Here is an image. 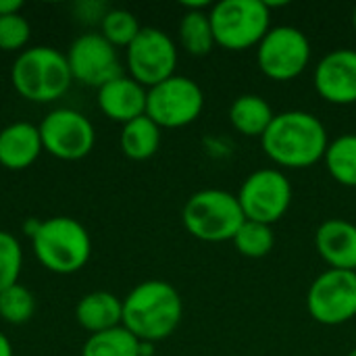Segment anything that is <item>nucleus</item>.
Listing matches in <instances>:
<instances>
[{"label":"nucleus","instance_id":"nucleus-25","mask_svg":"<svg viewBox=\"0 0 356 356\" xmlns=\"http://www.w3.org/2000/svg\"><path fill=\"white\" fill-rule=\"evenodd\" d=\"M140 29L142 25L138 23V17L125 8H108L100 23V33L115 48H127L138 38Z\"/></svg>","mask_w":356,"mask_h":356},{"label":"nucleus","instance_id":"nucleus-31","mask_svg":"<svg viewBox=\"0 0 356 356\" xmlns=\"http://www.w3.org/2000/svg\"><path fill=\"white\" fill-rule=\"evenodd\" d=\"M152 355H154V344H150V342H140V356Z\"/></svg>","mask_w":356,"mask_h":356},{"label":"nucleus","instance_id":"nucleus-9","mask_svg":"<svg viewBox=\"0 0 356 356\" xmlns=\"http://www.w3.org/2000/svg\"><path fill=\"white\" fill-rule=\"evenodd\" d=\"M238 202L248 221L275 225L292 207V184L277 167L252 171L238 190Z\"/></svg>","mask_w":356,"mask_h":356},{"label":"nucleus","instance_id":"nucleus-12","mask_svg":"<svg viewBox=\"0 0 356 356\" xmlns=\"http://www.w3.org/2000/svg\"><path fill=\"white\" fill-rule=\"evenodd\" d=\"M38 127L44 150L63 161H79L96 144L92 121L75 108H54Z\"/></svg>","mask_w":356,"mask_h":356},{"label":"nucleus","instance_id":"nucleus-13","mask_svg":"<svg viewBox=\"0 0 356 356\" xmlns=\"http://www.w3.org/2000/svg\"><path fill=\"white\" fill-rule=\"evenodd\" d=\"M65 56L73 79L92 88H102L111 79L123 75L117 48L104 40L102 33H81L71 42Z\"/></svg>","mask_w":356,"mask_h":356},{"label":"nucleus","instance_id":"nucleus-23","mask_svg":"<svg viewBox=\"0 0 356 356\" xmlns=\"http://www.w3.org/2000/svg\"><path fill=\"white\" fill-rule=\"evenodd\" d=\"M81 356H140V340L119 325L100 334H92L83 344Z\"/></svg>","mask_w":356,"mask_h":356},{"label":"nucleus","instance_id":"nucleus-2","mask_svg":"<svg viewBox=\"0 0 356 356\" xmlns=\"http://www.w3.org/2000/svg\"><path fill=\"white\" fill-rule=\"evenodd\" d=\"M184 302L179 292L163 280L138 284L123 298L121 325L140 342L156 344L167 340L181 323Z\"/></svg>","mask_w":356,"mask_h":356},{"label":"nucleus","instance_id":"nucleus-18","mask_svg":"<svg viewBox=\"0 0 356 356\" xmlns=\"http://www.w3.org/2000/svg\"><path fill=\"white\" fill-rule=\"evenodd\" d=\"M77 323L90 334L119 327L123 321V300L111 292H90L75 307Z\"/></svg>","mask_w":356,"mask_h":356},{"label":"nucleus","instance_id":"nucleus-30","mask_svg":"<svg viewBox=\"0 0 356 356\" xmlns=\"http://www.w3.org/2000/svg\"><path fill=\"white\" fill-rule=\"evenodd\" d=\"M0 356H15L13 355V346H10V340L0 334Z\"/></svg>","mask_w":356,"mask_h":356},{"label":"nucleus","instance_id":"nucleus-11","mask_svg":"<svg viewBox=\"0 0 356 356\" xmlns=\"http://www.w3.org/2000/svg\"><path fill=\"white\" fill-rule=\"evenodd\" d=\"M125 52L129 77H134L146 90L175 75L177 44L159 27H142Z\"/></svg>","mask_w":356,"mask_h":356},{"label":"nucleus","instance_id":"nucleus-16","mask_svg":"<svg viewBox=\"0 0 356 356\" xmlns=\"http://www.w3.org/2000/svg\"><path fill=\"white\" fill-rule=\"evenodd\" d=\"M148 90L129 75H119L98 88V106L100 111L117 123H129L146 115Z\"/></svg>","mask_w":356,"mask_h":356},{"label":"nucleus","instance_id":"nucleus-1","mask_svg":"<svg viewBox=\"0 0 356 356\" xmlns=\"http://www.w3.org/2000/svg\"><path fill=\"white\" fill-rule=\"evenodd\" d=\"M261 146L267 159L282 169H309L323 161L330 134L317 115L294 108L275 113Z\"/></svg>","mask_w":356,"mask_h":356},{"label":"nucleus","instance_id":"nucleus-24","mask_svg":"<svg viewBox=\"0 0 356 356\" xmlns=\"http://www.w3.org/2000/svg\"><path fill=\"white\" fill-rule=\"evenodd\" d=\"M232 244L246 259H263L275 246L273 225H265V223H257V221L246 219L242 223V227L238 229V234L234 236Z\"/></svg>","mask_w":356,"mask_h":356},{"label":"nucleus","instance_id":"nucleus-8","mask_svg":"<svg viewBox=\"0 0 356 356\" xmlns=\"http://www.w3.org/2000/svg\"><path fill=\"white\" fill-rule=\"evenodd\" d=\"M204 111L202 88L186 75H173L148 88L146 117L161 129H179L194 123Z\"/></svg>","mask_w":356,"mask_h":356},{"label":"nucleus","instance_id":"nucleus-21","mask_svg":"<svg viewBox=\"0 0 356 356\" xmlns=\"http://www.w3.org/2000/svg\"><path fill=\"white\" fill-rule=\"evenodd\" d=\"M323 163L336 184L356 188V134H342L330 140Z\"/></svg>","mask_w":356,"mask_h":356},{"label":"nucleus","instance_id":"nucleus-10","mask_svg":"<svg viewBox=\"0 0 356 356\" xmlns=\"http://www.w3.org/2000/svg\"><path fill=\"white\" fill-rule=\"evenodd\" d=\"M309 315L327 327L344 325L356 317V271L325 269L307 290Z\"/></svg>","mask_w":356,"mask_h":356},{"label":"nucleus","instance_id":"nucleus-19","mask_svg":"<svg viewBox=\"0 0 356 356\" xmlns=\"http://www.w3.org/2000/svg\"><path fill=\"white\" fill-rule=\"evenodd\" d=\"M229 123L232 127L246 136V138H263V134L269 129L275 111L269 104L267 98L259 96V94H242L238 98H234L232 106H229Z\"/></svg>","mask_w":356,"mask_h":356},{"label":"nucleus","instance_id":"nucleus-6","mask_svg":"<svg viewBox=\"0 0 356 356\" xmlns=\"http://www.w3.org/2000/svg\"><path fill=\"white\" fill-rule=\"evenodd\" d=\"M215 44L229 52L257 48L271 25V6L263 0H221L209 10Z\"/></svg>","mask_w":356,"mask_h":356},{"label":"nucleus","instance_id":"nucleus-33","mask_svg":"<svg viewBox=\"0 0 356 356\" xmlns=\"http://www.w3.org/2000/svg\"><path fill=\"white\" fill-rule=\"evenodd\" d=\"M346 356H356V346H355V348H353V350H350V353H348V355H346Z\"/></svg>","mask_w":356,"mask_h":356},{"label":"nucleus","instance_id":"nucleus-7","mask_svg":"<svg viewBox=\"0 0 356 356\" xmlns=\"http://www.w3.org/2000/svg\"><path fill=\"white\" fill-rule=\"evenodd\" d=\"M311 40L294 25H273L257 46V65L273 81L300 77L311 63Z\"/></svg>","mask_w":356,"mask_h":356},{"label":"nucleus","instance_id":"nucleus-15","mask_svg":"<svg viewBox=\"0 0 356 356\" xmlns=\"http://www.w3.org/2000/svg\"><path fill=\"white\" fill-rule=\"evenodd\" d=\"M315 250L327 269L356 271V223L332 217L315 229Z\"/></svg>","mask_w":356,"mask_h":356},{"label":"nucleus","instance_id":"nucleus-17","mask_svg":"<svg viewBox=\"0 0 356 356\" xmlns=\"http://www.w3.org/2000/svg\"><path fill=\"white\" fill-rule=\"evenodd\" d=\"M42 150L40 127L29 121H15L0 131V165L10 171L31 167Z\"/></svg>","mask_w":356,"mask_h":356},{"label":"nucleus","instance_id":"nucleus-32","mask_svg":"<svg viewBox=\"0 0 356 356\" xmlns=\"http://www.w3.org/2000/svg\"><path fill=\"white\" fill-rule=\"evenodd\" d=\"M353 27H355V31H356V6H355V10H353Z\"/></svg>","mask_w":356,"mask_h":356},{"label":"nucleus","instance_id":"nucleus-28","mask_svg":"<svg viewBox=\"0 0 356 356\" xmlns=\"http://www.w3.org/2000/svg\"><path fill=\"white\" fill-rule=\"evenodd\" d=\"M31 35V25L21 13L0 17V50L15 52L27 46Z\"/></svg>","mask_w":356,"mask_h":356},{"label":"nucleus","instance_id":"nucleus-22","mask_svg":"<svg viewBox=\"0 0 356 356\" xmlns=\"http://www.w3.org/2000/svg\"><path fill=\"white\" fill-rule=\"evenodd\" d=\"M209 10H186L179 21V44L192 56H207L217 46Z\"/></svg>","mask_w":356,"mask_h":356},{"label":"nucleus","instance_id":"nucleus-4","mask_svg":"<svg viewBox=\"0 0 356 356\" xmlns=\"http://www.w3.org/2000/svg\"><path fill=\"white\" fill-rule=\"evenodd\" d=\"M10 81L25 100L44 104L65 96L73 75L60 50L52 46H31L15 58Z\"/></svg>","mask_w":356,"mask_h":356},{"label":"nucleus","instance_id":"nucleus-3","mask_svg":"<svg viewBox=\"0 0 356 356\" xmlns=\"http://www.w3.org/2000/svg\"><path fill=\"white\" fill-rule=\"evenodd\" d=\"M29 240L40 265L58 275L77 273L92 254L90 234L73 217H50L40 221Z\"/></svg>","mask_w":356,"mask_h":356},{"label":"nucleus","instance_id":"nucleus-5","mask_svg":"<svg viewBox=\"0 0 356 356\" xmlns=\"http://www.w3.org/2000/svg\"><path fill=\"white\" fill-rule=\"evenodd\" d=\"M244 221L246 217L238 196L221 188L194 192L181 209V223L186 232L200 242H232Z\"/></svg>","mask_w":356,"mask_h":356},{"label":"nucleus","instance_id":"nucleus-29","mask_svg":"<svg viewBox=\"0 0 356 356\" xmlns=\"http://www.w3.org/2000/svg\"><path fill=\"white\" fill-rule=\"evenodd\" d=\"M21 8H23V2L21 0H0V17L19 13Z\"/></svg>","mask_w":356,"mask_h":356},{"label":"nucleus","instance_id":"nucleus-20","mask_svg":"<svg viewBox=\"0 0 356 356\" xmlns=\"http://www.w3.org/2000/svg\"><path fill=\"white\" fill-rule=\"evenodd\" d=\"M161 146V127L146 115L129 121L121 129V150L131 161H146Z\"/></svg>","mask_w":356,"mask_h":356},{"label":"nucleus","instance_id":"nucleus-14","mask_svg":"<svg viewBox=\"0 0 356 356\" xmlns=\"http://www.w3.org/2000/svg\"><path fill=\"white\" fill-rule=\"evenodd\" d=\"M315 92L330 104L350 106L356 104V50L334 48L313 71Z\"/></svg>","mask_w":356,"mask_h":356},{"label":"nucleus","instance_id":"nucleus-27","mask_svg":"<svg viewBox=\"0 0 356 356\" xmlns=\"http://www.w3.org/2000/svg\"><path fill=\"white\" fill-rule=\"evenodd\" d=\"M23 267V250L19 240L10 234L0 229V292L19 284Z\"/></svg>","mask_w":356,"mask_h":356},{"label":"nucleus","instance_id":"nucleus-26","mask_svg":"<svg viewBox=\"0 0 356 356\" xmlns=\"http://www.w3.org/2000/svg\"><path fill=\"white\" fill-rule=\"evenodd\" d=\"M33 311H35V300H33V294L25 286L15 284L0 292V319L2 321L10 325H21L31 319Z\"/></svg>","mask_w":356,"mask_h":356}]
</instances>
